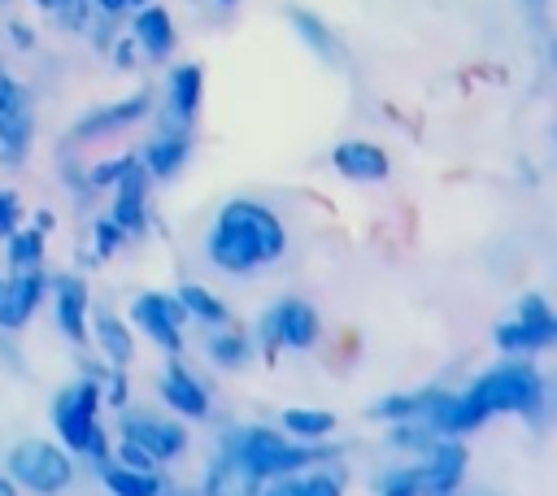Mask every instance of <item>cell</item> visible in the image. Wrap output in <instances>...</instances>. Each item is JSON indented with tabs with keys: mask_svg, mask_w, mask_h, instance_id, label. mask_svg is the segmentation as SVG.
I'll return each instance as SVG.
<instances>
[{
	"mask_svg": "<svg viewBox=\"0 0 557 496\" xmlns=\"http://www.w3.org/2000/svg\"><path fill=\"white\" fill-rule=\"evenodd\" d=\"M9 479L30 487V492H39V496H57V492L70 487L74 466H70L65 448H57L48 439H22L9 452Z\"/></svg>",
	"mask_w": 557,
	"mask_h": 496,
	"instance_id": "4",
	"label": "cell"
},
{
	"mask_svg": "<svg viewBox=\"0 0 557 496\" xmlns=\"http://www.w3.org/2000/svg\"><path fill=\"white\" fill-rule=\"evenodd\" d=\"M270 318H274L278 344H287V348H309L318 339V313H313V305H305L296 296L270 305Z\"/></svg>",
	"mask_w": 557,
	"mask_h": 496,
	"instance_id": "18",
	"label": "cell"
},
{
	"mask_svg": "<svg viewBox=\"0 0 557 496\" xmlns=\"http://www.w3.org/2000/svg\"><path fill=\"white\" fill-rule=\"evenodd\" d=\"M161 400H165L178 418H205V413H209V396H205L200 379L187 374L178 361H170V365L161 370Z\"/></svg>",
	"mask_w": 557,
	"mask_h": 496,
	"instance_id": "17",
	"label": "cell"
},
{
	"mask_svg": "<svg viewBox=\"0 0 557 496\" xmlns=\"http://www.w3.org/2000/svg\"><path fill=\"white\" fill-rule=\"evenodd\" d=\"M122 235H126V231H117V226H113L109 218H100V222L91 226V239H96V252H100V257H109V252H117V244H122Z\"/></svg>",
	"mask_w": 557,
	"mask_h": 496,
	"instance_id": "34",
	"label": "cell"
},
{
	"mask_svg": "<svg viewBox=\"0 0 557 496\" xmlns=\"http://www.w3.org/2000/svg\"><path fill=\"white\" fill-rule=\"evenodd\" d=\"M174 300L187 309V318H200L205 326H226V318H231V313H226V305H222L213 292H205L200 283H183Z\"/></svg>",
	"mask_w": 557,
	"mask_h": 496,
	"instance_id": "25",
	"label": "cell"
},
{
	"mask_svg": "<svg viewBox=\"0 0 557 496\" xmlns=\"http://www.w3.org/2000/svg\"><path fill=\"white\" fill-rule=\"evenodd\" d=\"M518 318H522V322H557V318H553V309H548V300H544V296H535V292L518 296Z\"/></svg>",
	"mask_w": 557,
	"mask_h": 496,
	"instance_id": "33",
	"label": "cell"
},
{
	"mask_svg": "<svg viewBox=\"0 0 557 496\" xmlns=\"http://www.w3.org/2000/svg\"><path fill=\"white\" fill-rule=\"evenodd\" d=\"M113 209H109V222L117 226V231H139L144 226V200H148V174H144V165L135 161L117 183H113Z\"/></svg>",
	"mask_w": 557,
	"mask_h": 496,
	"instance_id": "15",
	"label": "cell"
},
{
	"mask_svg": "<svg viewBox=\"0 0 557 496\" xmlns=\"http://www.w3.org/2000/svg\"><path fill=\"white\" fill-rule=\"evenodd\" d=\"M205 252L226 274H248L257 265H270L287 252V231L274 209L257 200H226L218 209V222L205 239Z\"/></svg>",
	"mask_w": 557,
	"mask_h": 496,
	"instance_id": "1",
	"label": "cell"
},
{
	"mask_svg": "<svg viewBox=\"0 0 557 496\" xmlns=\"http://www.w3.org/2000/svg\"><path fill=\"white\" fill-rule=\"evenodd\" d=\"M30 131H35V122H30V104H26L22 87L9 74H0V144L9 152H22L30 144Z\"/></svg>",
	"mask_w": 557,
	"mask_h": 496,
	"instance_id": "13",
	"label": "cell"
},
{
	"mask_svg": "<svg viewBox=\"0 0 557 496\" xmlns=\"http://www.w3.org/2000/svg\"><path fill=\"white\" fill-rule=\"evenodd\" d=\"M9 30H13V44H17V48H30V30H26L22 22H13Z\"/></svg>",
	"mask_w": 557,
	"mask_h": 496,
	"instance_id": "40",
	"label": "cell"
},
{
	"mask_svg": "<svg viewBox=\"0 0 557 496\" xmlns=\"http://www.w3.org/2000/svg\"><path fill=\"white\" fill-rule=\"evenodd\" d=\"M257 487H261V474H252L231 448H222V452L209 461L205 483H200L205 496H257Z\"/></svg>",
	"mask_w": 557,
	"mask_h": 496,
	"instance_id": "12",
	"label": "cell"
},
{
	"mask_svg": "<svg viewBox=\"0 0 557 496\" xmlns=\"http://www.w3.org/2000/svg\"><path fill=\"white\" fill-rule=\"evenodd\" d=\"M205 357L222 370H239L248 361V339L239 331H226V326H213V335H205Z\"/></svg>",
	"mask_w": 557,
	"mask_h": 496,
	"instance_id": "26",
	"label": "cell"
},
{
	"mask_svg": "<svg viewBox=\"0 0 557 496\" xmlns=\"http://www.w3.org/2000/svg\"><path fill=\"white\" fill-rule=\"evenodd\" d=\"M44 274L39 270H17L13 278H0V331H17L30 322L35 305L44 300Z\"/></svg>",
	"mask_w": 557,
	"mask_h": 496,
	"instance_id": "9",
	"label": "cell"
},
{
	"mask_svg": "<svg viewBox=\"0 0 557 496\" xmlns=\"http://www.w3.org/2000/svg\"><path fill=\"white\" fill-rule=\"evenodd\" d=\"M91 331H96V344H100L104 361H109L113 370H126V365H131V357H135V339H131V326H126L117 313L100 309V313L91 318Z\"/></svg>",
	"mask_w": 557,
	"mask_h": 496,
	"instance_id": "21",
	"label": "cell"
},
{
	"mask_svg": "<svg viewBox=\"0 0 557 496\" xmlns=\"http://www.w3.org/2000/svg\"><path fill=\"white\" fill-rule=\"evenodd\" d=\"M379 496H418V479H413V466L387 470V474L379 479Z\"/></svg>",
	"mask_w": 557,
	"mask_h": 496,
	"instance_id": "31",
	"label": "cell"
},
{
	"mask_svg": "<svg viewBox=\"0 0 557 496\" xmlns=\"http://www.w3.org/2000/svg\"><path fill=\"white\" fill-rule=\"evenodd\" d=\"M100 479L113 496H161L165 483L152 470H126V466H100Z\"/></svg>",
	"mask_w": 557,
	"mask_h": 496,
	"instance_id": "23",
	"label": "cell"
},
{
	"mask_svg": "<svg viewBox=\"0 0 557 496\" xmlns=\"http://www.w3.org/2000/svg\"><path fill=\"white\" fill-rule=\"evenodd\" d=\"M35 9H48V13H61L65 9V0H30Z\"/></svg>",
	"mask_w": 557,
	"mask_h": 496,
	"instance_id": "41",
	"label": "cell"
},
{
	"mask_svg": "<svg viewBox=\"0 0 557 496\" xmlns=\"http://www.w3.org/2000/svg\"><path fill=\"white\" fill-rule=\"evenodd\" d=\"M466 474V448L457 439H435L426 448V461L413 466L418 496H448Z\"/></svg>",
	"mask_w": 557,
	"mask_h": 496,
	"instance_id": "8",
	"label": "cell"
},
{
	"mask_svg": "<svg viewBox=\"0 0 557 496\" xmlns=\"http://www.w3.org/2000/svg\"><path fill=\"white\" fill-rule=\"evenodd\" d=\"M131 52H135V44H131V39H122V48H117V61H122V65H131Z\"/></svg>",
	"mask_w": 557,
	"mask_h": 496,
	"instance_id": "42",
	"label": "cell"
},
{
	"mask_svg": "<svg viewBox=\"0 0 557 496\" xmlns=\"http://www.w3.org/2000/svg\"><path fill=\"white\" fill-rule=\"evenodd\" d=\"M148 113V96L139 91V96H126V100H117V104H104V109H91L87 117H78V126H74V135H83V139H91V135H104V131H117V126H131V122H139Z\"/></svg>",
	"mask_w": 557,
	"mask_h": 496,
	"instance_id": "20",
	"label": "cell"
},
{
	"mask_svg": "<svg viewBox=\"0 0 557 496\" xmlns=\"http://www.w3.org/2000/svg\"><path fill=\"white\" fill-rule=\"evenodd\" d=\"M126 4H135V9H139V4H148V0H126Z\"/></svg>",
	"mask_w": 557,
	"mask_h": 496,
	"instance_id": "44",
	"label": "cell"
},
{
	"mask_svg": "<svg viewBox=\"0 0 557 496\" xmlns=\"http://www.w3.org/2000/svg\"><path fill=\"white\" fill-rule=\"evenodd\" d=\"M0 496H17V487H13V479H0Z\"/></svg>",
	"mask_w": 557,
	"mask_h": 496,
	"instance_id": "43",
	"label": "cell"
},
{
	"mask_svg": "<svg viewBox=\"0 0 557 496\" xmlns=\"http://www.w3.org/2000/svg\"><path fill=\"white\" fill-rule=\"evenodd\" d=\"M96 409H100V383L96 379H78L52 400V426H57L65 452H83L87 448V435L100 426Z\"/></svg>",
	"mask_w": 557,
	"mask_h": 496,
	"instance_id": "5",
	"label": "cell"
},
{
	"mask_svg": "<svg viewBox=\"0 0 557 496\" xmlns=\"http://www.w3.org/2000/svg\"><path fill=\"white\" fill-rule=\"evenodd\" d=\"M9 265H13V274L17 270H39V257H44V231H35V226H26V231H13L9 235Z\"/></svg>",
	"mask_w": 557,
	"mask_h": 496,
	"instance_id": "28",
	"label": "cell"
},
{
	"mask_svg": "<svg viewBox=\"0 0 557 496\" xmlns=\"http://www.w3.org/2000/svg\"><path fill=\"white\" fill-rule=\"evenodd\" d=\"M131 44H135L148 61H165V57L174 52V22H170V13H165L161 4L135 9V17H131Z\"/></svg>",
	"mask_w": 557,
	"mask_h": 496,
	"instance_id": "11",
	"label": "cell"
},
{
	"mask_svg": "<svg viewBox=\"0 0 557 496\" xmlns=\"http://www.w3.org/2000/svg\"><path fill=\"white\" fill-rule=\"evenodd\" d=\"M17 218H22V204L9 187H0V239H9L17 231Z\"/></svg>",
	"mask_w": 557,
	"mask_h": 496,
	"instance_id": "35",
	"label": "cell"
},
{
	"mask_svg": "<svg viewBox=\"0 0 557 496\" xmlns=\"http://www.w3.org/2000/svg\"><path fill=\"white\" fill-rule=\"evenodd\" d=\"M296 496H344V483L335 474H309L296 483Z\"/></svg>",
	"mask_w": 557,
	"mask_h": 496,
	"instance_id": "32",
	"label": "cell"
},
{
	"mask_svg": "<svg viewBox=\"0 0 557 496\" xmlns=\"http://www.w3.org/2000/svg\"><path fill=\"white\" fill-rule=\"evenodd\" d=\"M117 466H126V470H152L157 461H152L135 439H122V444H117Z\"/></svg>",
	"mask_w": 557,
	"mask_h": 496,
	"instance_id": "36",
	"label": "cell"
},
{
	"mask_svg": "<svg viewBox=\"0 0 557 496\" xmlns=\"http://www.w3.org/2000/svg\"><path fill=\"white\" fill-rule=\"evenodd\" d=\"M200 91H205V74H200L196 61L170 70L165 100H170V126H174V131H187V122H191L196 109H200Z\"/></svg>",
	"mask_w": 557,
	"mask_h": 496,
	"instance_id": "14",
	"label": "cell"
},
{
	"mask_svg": "<svg viewBox=\"0 0 557 496\" xmlns=\"http://www.w3.org/2000/svg\"><path fill=\"white\" fill-rule=\"evenodd\" d=\"M257 496H296V479L292 474H278L265 487H257Z\"/></svg>",
	"mask_w": 557,
	"mask_h": 496,
	"instance_id": "38",
	"label": "cell"
},
{
	"mask_svg": "<svg viewBox=\"0 0 557 496\" xmlns=\"http://www.w3.org/2000/svg\"><path fill=\"white\" fill-rule=\"evenodd\" d=\"M135 165V152H122V157H109V161H96L91 170H87V183L91 187H113L126 170Z\"/></svg>",
	"mask_w": 557,
	"mask_h": 496,
	"instance_id": "30",
	"label": "cell"
},
{
	"mask_svg": "<svg viewBox=\"0 0 557 496\" xmlns=\"http://www.w3.org/2000/svg\"><path fill=\"white\" fill-rule=\"evenodd\" d=\"M496 348L509 352V357H531L540 348H548L557 339V322H522V318H509L492 331Z\"/></svg>",
	"mask_w": 557,
	"mask_h": 496,
	"instance_id": "19",
	"label": "cell"
},
{
	"mask_svg": "<svg viewBox=\"0 0 557 496\" xmlns=\"http://www.w3.org/2000/svg\"><path fill=\"white\" fill-rule=\"evenodd\" d=\"M135 161L144 165V174H148V178H170V174L187 161V135H183V131L157 135V139H148V144H144V152H139Z\"/></svg>",
	"mask_w": 557,
	"mask_h": 496,
	"instance_id": "22",
	"label": "cell"
},
{
	"mask_svg": "<svg viewBox=\"0 0 557 496\" xmlns=\"http://www.w3.org/2000/svg\"><path fill=\"white\" fill-rule=\"evenodd\" d=\"M126 318L161 348V352H178L183 348V335H178V326L187 322V309L174 300V296H161V292H139L135 300H131V309H126Z\"/></svg>",
	"mask_w": 557,
	"mask_h": 496,
	"instance_id": "6",
	"label": "cell"
},
{
	"mask_svg": "<svg viewBox=\"0 0 557 496\" xmlns=\"http://www.w3.org/2000/svg\"><path fill=\"white\" fill-rule=\"evenodd\" d=\"M91 9H96L100 17H117V13H126L131 4H126V0H91Z\"/></svg>",
	"mask_w": 557,
	"mask_h": 496,
	"instance_id": "39",
	"label": "cell"
},
{
	"mask_svg": "<svg viewBox=\"0 0 557 496\" xmlns=\"http://www.w3.org/2000/svg\"><path fill=\"white\" fill-rule=\"evenodd\" d=\"M278 426L287 431V435H296V439H322V435H331L335 431V413L331 409H283L278 413Z\"/></svg>",
	"mask_w": 557,
	"mask_h": 496,
	"instance_id": "24",
	"label": "cell"
},
{
	"mask_svg": "<svg viewBox=\"0 0 557 496\" xmlns=\"http://www.w3.org/2000/svg\"><path fill=\"white\" fill-rule=\"evenodd\" d=\"M218 4H235V0H218Z\"/></svg>",
	"mask_w": 557,
	"mask_h": 496,
	"instance_id": "45",
	"label": "cell"
},
{
	"mask_svg": "<svg viewBox=\"0 0 557 496\" xmlns=\"http://www.w3.org/2000/svg\"><path fill=\"white\" fill-rule=\"evenodd\" d=\"M100 400H109L113 409H122V405H126V374H122V370H113V374L100 383Z\"/></svg>",
	"mask_w": 557,
	"mask_h": 496,
	"instance_id": "37",
	"label": "cell"
},
{
	"mask_svg": "<svg viewBox=\"0 0 557 496\" xmlns=\"http://www.w3.org/2000/svg\"><path fill=\"white\" fill-rule=\"evenodd\" d=\"M422 400L426 392H405V396H383L370 405V418H383V422H409L422 413Z\"/></svg>",
	"mask_w": 557,
	"mask_h": 496,
	"instance_id": "29",
	"label": "cell"
},
{
	"mask_svg": "<svg viewBox=\"0 0 557 496\" xmlns=\"http://www.w3.org/2000/svg\"><path fill=\"white\" fill-rule=\"evenodd\" d=\"M331 165H335L344 178H352V183H383L387 170H392L387 152H383L379 144H370V139H344V144H335Z\"/></svg>",
	"mask_w": 557,
	"mask_h": 496,
	"instance_id": "10",
	"label": "cell"
},
{
	"mask_svg": "<svg viewBox=\"0 0 557 496\" xmlns=\"http://www.w3.org/2000/svg\"><path fill=\"white\" fill-rule=\"evenodd\" d=\"M122 439H135L152 461H174L187 448V426L157 418V413H126L122 418Z\"/></svg>",
	"mask_w": 557,
	"mask_h": 496,
	"instance_id": "7",
	"label": "cell"
},
{
	"mask_svg": "<svg viewBox=\"0 0 557 496\" xmlns=\"http://www.w3.org/2000/svg\"><path fill=\"white\" fill-rule=\"evenodd\" d=\"M466 405L487 422L492 413H522V418H540L544 409V379L531 365H496L487 374H479L466 392Z\"/></svg>",
	"mask_w": 557,
	"mask_h": 496,
	"instance_id": "2",
	"label": "cell"
},
{
	"mask_svg": "<svg viewBox=\"0 0 557 496\" xmlns=\"http://www.w3.org/2000/svg\"><path fill=\"white\" fill-rule=\"evenodd\" d=\"M292 30H296V35H300V44H305V48H313L322 61H335V57H339V48H335V39H331L326 22H322V17H313L309 9H292Z\"/></svg>",
	"mask_w": 557,
	"mask_h": 496,
	"instance_id": "27",
	"label": "cell"
},
{
	"mask_svg": "<svg viewBox=\"0 0 557 496\" xmlns=\"http://www.w3.org/2000/svg\"><path fill=\"white\" fill-rule=\"evenodd\" d=\"M52 300H57L61 335H70V344H83L87 339V283L78 274H65L52 283Z\"/></svg>",
	"mask_w": 557,
	"mask_h": 496,
	"instance_id": "16",
	"label": "cell"
},
{
	"mask_svg": "<svg viewBox=\"0 0 557 496\" xmlns=\"http://www.w3.org/2000/svg\"><path fill=\"white\" fill-rule=\"evenodd\" d=\"M226 448L261 479H278V474H292L309 461H326L335 457V448H318V444H292L283 439L278 431L270 426H244V431H231L226 435Z\"/></svg>",
	"mask_w": 557,
	"mask_h": 496,
	"instance_id": "3",
	"label": "cell"
}]
</instances>
